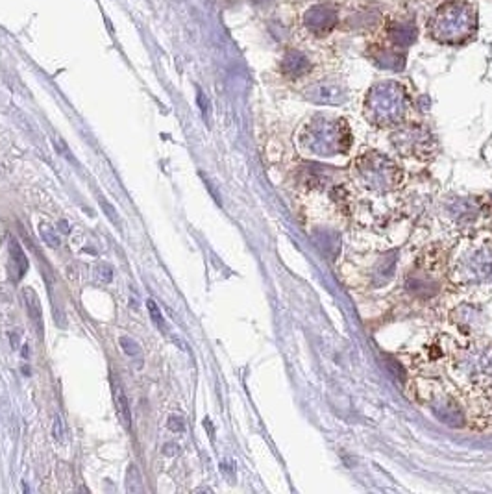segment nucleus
<instances>
[{
  "label": "nucleus",
  "instance_id": "9b49d317",
  "mask_svg": "<svg viewBox=\"0 0 492 494\" xmlns=\"http://www.w3.org/2000/svg\"><path fill=\"white\" fill-rule=\"evenodd\" d=\"M23 298H24V305H26L28 317L32 320L33 328H36L37 337L43 335V313H41V304H39V296L36 295L33 289L26 287L23 291Z\"/></svg>",
  "mask_w": 492,
  "mask_h": 494
},
{
  "label": "nucleus",
  "instance_id": "5701e85b",
  "mask_svg": "<svg viewBox=\"0 0 492 494\" xmlns=\"http://www.w3.org/2000/svg\"><path fill=\"white\" fill-rule=\"evenodd\" d=\"M19 337H21V333H19V332L11 333V345H14L15 348H19V347H17V345H19Z\"/></svg>",
  "mask_w": 492,
  "mask_h": 494
},
{
  "label": "nucleus",
  "instance_id": "6e6552de",
  "mask_svg": "<svg viewBox=\"0 0 492 494\" xmlns=\"http://www.w3.org/2000/svg\"><path fill=\"white\" fill-rule=\"evenodd\" d=\"M308 98L317 104H330V106H337L346 98V91L337 83L320 82L315 83L308 89Z\"/></svg>",
  "mask_w": 492,
  "mask_h": 494
},
{
  "label": "nucleus",
  "instance_id": "7ed1b4c3",
  "mask_svg": "<svg viewBox=\"0 0 492 494\" xmlns=\"http://www.w3.org/2000/svg\"><path fill=\"white\" fill-rule=\"evenodd\" d=\"M407 111V93L402 83L385 80L370 88L365 100V117L380 128L400 125Z\"/></svg>",
  "mask_w": 492,
  "mask_h": 494
},
{
  "label": "nucleus",
  "instance_id": "20e7f679",
  "mask_svg": "<svg viewBox=\"0 0 492 494\" xmlns=\"http://www.w3.org/2000/svg\"><path fill=\"white\" fill-rule=\"evenodd\" d=\"M355 176L365 187L376 191H391L402 184L400 167L380 152H367L357 157Z\"/></svg>",
  "mask_w": 492,
  "mask_h": 494
},
{
  "label": "nucleus",
  "instance_id": "f03ea898",
  "mask_svg": "<svg viewBox=\"0 0 492 494\" xmlns=\"http://www.w3.org/2000/svg\"><path fill=\"white\" fill-rule=\"evenodd\" d=\"M352 143L348 122L333 117H315L298 134V144L317 156H335L346 152Z\"/></svg>",
  "mask_w": 492,
  "mask_h": 494
},
{
  "label": "nucleus",
  "instance_id": "aec40b11",
  "mask_svg": "<svg viewBox=\"0 0 492 494\" xmlns=\"http://www.w3.org/2000/svg\"><path fill=\"white\" fill-rule=\"evenodd\" d=\"M97 276H98V280H102L104 283H108V282H111V267H108V265H98L97 267Z\"/></svg>",
  "mask_w": 492,
  "mask_h": 494
},
{
  "label": "nucleus",
  "instance_id": "4468645a",
  "mask_svg": "<svg viewBox=\"0 0 492 494\" xmlns=\"http://www.w3.org/2000/svg\"><path fill=\"white\" fill-rule=\"evenodd\" d=\"M39 236H41L43 243H45L46 246H51V248H58V246L61 245L60 236H58L54 228H52L51 224H46V222L39 224Z\"/></svg>",
  "mask_w": 492,
  "mask_h": 494
},
{
  "label": "nucleus",
  "instance_id": "f8f14e48",
  "mask_svg": "<svg viewBox=\"0 0 492 494\" xmlns=\"http://www.w3.org/2000/svg\"><path fill=\"white\" fill-rule=\"evenodd\" d=\"M115 409H117V415H119L120 422H122V426H125V428H130V424H132V411H130L128 398H126L125 391H122L120 385H117L115 387Z\"/></svg>",
  "mask_w": 492,
  "mask_h": 494
},
{
  "label": "nucleus",
  "instance_id": "ddd939ff",
  "mask_svg": "<svg viewBox=\"0 0 492 494\" xmlns=\"http://www.w3.org/2000/svg\"><path fill=\"white\" fill-rule=\"evenodd\" d=\"M9 252H11V259H14L15 273H17V280H21V278H23L28 270L26 254H24V250L21 248V245H19L15 239L9 241Z\"/></svg>",
  "mask_w": 492,
  "mask_h": 494
},
{
  "label": "nucleus",
  "instance_id": "f257e3e1",
  "mask_svg": "<svg viewBox=\"0 0 492 494\" xmlns=\"http://www.w3.org/2000/svg\"><path fill=\"white\" fill-rule=\"evenodd\" d=\"M478 33V6L472 0H446L428 21V36L441 45L459 46Z\"/></svg>",
  "mask_w": 492,
  "mask_h": 494
},
{
  "label": "nucleus",
  "instance_id": "4be33fe9",
  "mask_svg": "<svg viewBox=\"0 0 492 494\" xmlns=\"http://www.w3.org/2000/svg\"><path fill=\"white\" fill-rule=\"evenodd\" d=\"M178 444H172V443H170V444H165V450H163V453H165V456H174V453H178Z\"/></svg>",
  "mask_w": 492,
  "mask_h": 494
},
{
  "label": "nucleus",
  "instance_id": "412c9836",
  "mask_svg": "<svg viewBox=\"0 0 492 494\" xmlns=\"http://www.w3.org/2000/svg\"><path fill=\"white\" fill-rule=\"evenodd\" d=\"M63 433H65L63 421H61L60 416H56V421H54V437H56V441H63Z\"/></svg>",
  "mask_w": 492,
  "mask_h": 494
},
{
  "label": "nucleus",
  "instance_id": "423d86ee",
  "mask_svg": "<svg viewBox=\"0 0 492 494\" xmlns=\"http://www.w3.org/2000/svg\"><path fill=\"white\" fill-rule=\"evenodd\" d=\"M394 144L400 152H405L407 156L422 157L424 154L431 150V135L419 126H411V128L400 130L394 135Z\"/></svg>",
  "mask_w": 492,
  "mask_h": 494
},
{
  "label": "nucleus",
  "instance_id": "39448f33",
  "mask_svg": "<svg viewBox=\"0 0 492 494\" xmlns=\"http://www.w3.org/2000/svg\"><path fill=\"white\" fill-rule=\"evenodd\" d=\"M339 23L337 9L330 4H315L308 9L302 17V24L311 36L324 37L335 30Z\"/></svg>",
  "mask_w": 492,
  "mask_h": 494
},
{
  "label": "nucleus",
  "instance_id": "6ab92c4d",
  "mask_svg": "<svg viewBox=\"0 0 492 494\" xmlns=\"http://www.w3.org/2000/svg\"><path fill=\"white\" fill-rule=\"evenodd\" d=\"M169 430L170 431H176V433H182V431L185 430L184 419H182V416H176V415L170 416V419H169Z\"/></svg>",
  "mask_w": 492,
  "mask_h": 494
},
{
  "label": "nucleus",
  "instance_id": "0eeeda50",
  "mask_svg": "<svg viewBox=\"0 0 492 494\" xmlns=\"http://www.w3.org/2000/svg\"><path fill=\"white\" fill-rule=\"evenodd\" d=\"M419 30L411 21H394L387 28V37H389V45L394 48L405 51L407 46L417 41Z\"/></svg>",
  "mask_w": 492,
  "mask_h": 494
},
{
  "label": "nucleus",
  "instance_id": "dca6fc26",
  "mask_svg": "<svg viewBox=\"0 0 492 494\" xmlns=\"http://www.w3.org/2000/svg\"><path fill=\"white\" fill-rule=\"evenodd\" d=\"M147 310H148V313H150V319H152V322L156 324L157 328L163 330V332H167L165 317H163L162 310L157 308V304L152 300V298H148V300H147Z\"/></svg>",
  "mask_w": 492,
  "mask_h": 494
},
{
  "label": "nucleus",
  "instance_id": "b1692460",
  "mask_svg": "<svg viewBox=\"0 0 492 494\" xmlns=\"http://www.w3.org/2000/svg\"><path fill=\"white\" fill-rule=\"evenodd\" d=\"M252 2H256V4H263V2H271V0H252Z\"/></svg>",
  "mask_w": 492,
  "mask_h": 494
},
{
  "label": "nucleus",
  "instance_id": "a211bd4d",
  "mask_svg": "<svg viewBox=\"0 0 492 494\" xmlns=\"http://www.w3.org/2000/svg\"><path fill=\"white\" fill-rule=\"evenodd\" d=\"M98 202H100L102 208L106 209V215H108V217H110V221L113 222V224H119L120 221H119V215H117L115 208H113V206H111V204L108 202V200L104 199V196H98Z\"/></svg>",
  "mask_w": 492,
  "mask_h": 494
},
{
  "label": "nucleus",
  "instance_id": "f3484780",
  "mask_svg": "<svg viewBox=\"0 0 492 494\" xmlns=\"http://www.w3.org/2000/svg\"><path fill=\"white\" fill-rule=\"evenodd\" d=\"M120 347L125 350L126 356L130 357H141V348H139L137 342L130 337H120Z\"/></svg>",
  "mask_w": 492,
  "mask_h": 494
},
{
  "label": "nucleus",
  "instance_id": "2eb2a0df",
  "mask_svg": "<svg viewBox=\"0 0 492 494\" xmlns=\"http://www.w3.org/2000/svg\"><path fill=\"white\" fill-rule=\"evenodd\" d=\"M126 489H128V493H143V481H141V474H139L135 465H132V467L128 468Z\"/></svg>",
  "mask_w": 492,
  "mask_h": 494
},
{
  "label": "nucleus",
  "instance_id": "1a4fd4ad",
  "mask_svg": "<svg viewBox=\"0 0 492 494\" xmlns=\"http://www.w3.org/2000/svg\"><path fill=\"white\" fill-rule=\"evenodd\" d=\"M311 70V61L300 51H287L281 60V73L289 78H300Z\"/></svg>",
  "mask_w": 492,
  "mask_h": 494
},
{
  "label": "nucleus",
  "instance_id": "9d476101",
  "mask_svg": "<svg viewBox=\"0 0 492 494\" xmlns=\"http://www.w3.org/2000/svg\"><path fill=\"white\" fill-rule=\"evenodd\" d=\"M372 61L385 69H400L405 63V54L404 51L391 45H374Z\"/></svg>",
  "mask_w": 492,
  "mask_h": 494
}]
</instances>
